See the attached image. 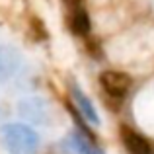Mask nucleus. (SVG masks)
<instances>
[{
    "label": "nucleus",
    "instance_id": "f257e3e1",
    "mask_svg": "<svg viewBox=\"0 0 154 154\" xmlns=\"http://www.w3.org/2000/svg\"><path fill=\"white\" fill-rule=\"evenodd\" d=\"M4 146L12 154H35L39 148V137L27 125L8 123L2 129Z\"/></svg>",
    "mask_w": 154,
    "mask_h": 154
},
{
    "label": "nucleus",
    "instance_id": "f03ea898",
    "mask_svg": "<svg viewBox=\"0 0 154 154\" xmlns=\"http://www.w3.org/2000/svg\"><path fill=\"white\" fill-rule=\"evenodd\" d=\"M103 90L113 98H123L127 94V90L131 88V76L119 70H105L100 76Z\"/></svg>",
    "mask_w": 154,
    "mask_h": 154
},
{
    "label": "nucleus",
    "instance_id": "7ed1b4c3",
    "mask_svg": "<svg viewBox=\"0 0 154 154\" xmlns=\"http://www.w3.org/2000/svg\"><path fill=\"white\" fill-rule=\"evenodd\" d=\"M119 135L121 140H123V146L129 150V154H154V144L140 133L133 131L131 127L123 125L119 129Z\"/></svg>",
    "mask_w": 154,
    "mask_h": 154
},
{
    "label": "nucleus",
    "instance_id": "20e7f679",
    "mask_svg": "<svg viewBox=\"0 0 154 154\" xmlns=\"http://www.w3.org/2000/svg\"><path fill=\"white\" fill-rule=\"evenodd\" d=\"M68 26H70L74 35H82L86 37L90 33V18L82 8H72L68 14Z\"/></svg>",
    "mask_w": 154,
    "mask_h": 154
},
{
    "label": "nucleus",
    "instance_id": "39448f33",
    "mask_svg": "<svg viewBox=\"0 0 154 154\" xmlns=\"http://www.w3.org/2000/svg\"><path fill=\"white\" fill-rule=\"evenodd\" d=\"M74 98H76V103H78V107L82 109V113L86 115V119L92 121V123H98V115H96L94 107H92V103L88 102L86 96H84L80 90H76V92H74Z\"/></svg>",
    "mask_w": 154,
    "mask_h": 154
}]
</instances>
